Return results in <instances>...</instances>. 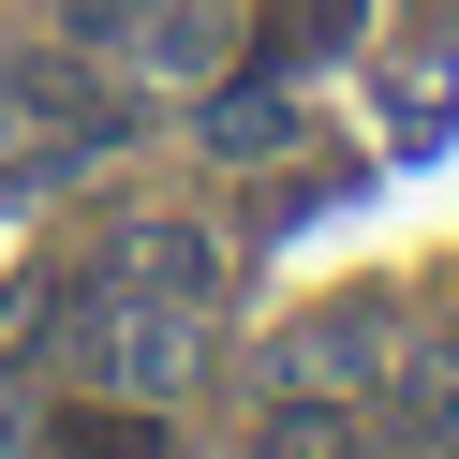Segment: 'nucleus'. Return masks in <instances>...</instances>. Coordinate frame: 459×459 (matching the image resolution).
<instances>
[{
  "label": "nucleus",
  "mask_w": 459,
  "mask_h": 459,
  "mask_svg": "<svg viewBox=\"0 0 459 459\" xmlns=\"http://www.w3.org/2000/svg\"><path fill=\"white\" fill-rule=\"evenodd\" d=\"M252 459H370V445H356V415H341V400H281V415L252 429Z\"/></svg>",
  "instance_id": "f03ea898"
},
{
  "label": "nucleus",
  "mask_w": 459,
  "mask_h": 459,
  "mask_svg": "<svg viewBox=\"0 0 459 459\" xmlns=\"http://www.w3.org/2000/svg\"><path fill=\"white\" fill-rule=\"evenodd\" d=\"M208 149H222V163H267V149H281V90H222V104H208Z\"/></svg>",
  "instance_id": "7ed1b4c3"
},
{
  "label": "nucleus",
  "mask_w": 459,
  "mask_h": 459,
  "mask_svg": "<svg viewBox=\"0 0 459 459\" xmlns=\"http://www.w3.org/2000/svg\"><path fill=\"white\" fill-rule=\"evenodd\" d=\"M104 267H119L134 297H163V311H208V297H222V252L193 238V222H149V238H119Z\"/></svg>",
  "instance_id": "f257e3e1"
},
{
  "label": "nucleus",
  "mask_w": 459,
  "mask_h": 459,
  "mask_svg": "<svg viewBox=\"0 0 459 459\" xmlns=\"http://www.w3.org/2000/svg\"><path fill=\"white\" fill-rule=\"evenodd\" d=\"M15 445H30V415H15V400H0V459H15Z\"/></svg>",
  "instance_id": "39448f33"
},
{
  "label": "nucleus",
  "mask_w": 459,
  "mask_h": 459,
  "mask_svg": "<svg viewBox=\"0 0 459 459\" xmlns=\"http://www.w3.org/2000/svg\"><path fill=\"white\" fill-rule=\"evenodd\" d=\"M45 445H60V459H163V429L149 415H60Z\"/></svg>",
  "instance_id": "20e7f679"
}]
</instances>
